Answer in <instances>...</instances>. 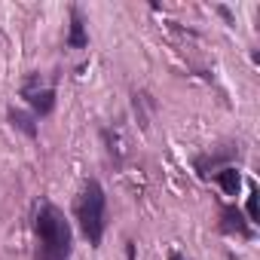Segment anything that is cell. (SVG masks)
Returning a JSON list of instances; mask_svg holds the SVG:
<instances>
[{
    "label": "cell",
    "mask_w": 260,
    "mask_h": 260,
    "mask_svg": "<svg viewBox=\"0 0 260 260\" xmlns=\"http://www.w3.org/2000/svg\"><path fill=\"white\" fill-rule=\"evenodd\" d=\"M37 260H68L71 257V245H74V233L68 217L61 214V208L55 205H40L37 211Z\"/></svg>",
    "instance_id": "obj_1"
},
{
    "label": "cell",
    "mask_w": 260,
    "mask_h": 260,
    "mask_svg": "<svg viewBox=\"0 0 260 260\" xmlns=\"http://www.w3.org/2000/svg\"><path fill=\"white\" fill-rule=\"evenodd\" d=\"M104 205H107V196H104V187L98 181H89L77 199V220L83 226V236L89 239V245H98L101 236H104Z\"/></svg>",
    "instance_id": "obj_2"
},
{
    "label": "cell",
    "mask_w": 260,
    "mask_h": 260,
    "mask_svg": "<svg viewBox=\"0 0 260 260\" xmlns=\"http://www.w3.org/2000/svg\"><path fill=\"white\" fill-rule=\"evenodd\" d=\"M22 95L28 98V104H31L34 113H40V116H46V113L55 107V89H49V86H46V89H37V86H34V77L25 83Z\"/></svg>",
    "instance_id": "obj_3"
},
{
    "label": "cell",
    "mask_w": 260,
    "mask_h": 260,
    "mask_svg": "<svg viewBox=\"0 0 260 260\" xmlns=\"http://www.w3.org/2000/svg\"><path fill=\"white\" fill-rule=\"evenodd\" d=\"M223 233H239V236H251V226L242 220V211L226 205L223 208Z\"/></svg>",
    "instance_id": "obj_4"
},
{
    "label": "cell",
    "mask_w": 260,
    "mask_h": 260,
    "mask_svg": "<svg viewBox=\"0 0 260 260\" xmlns=\"http://www.w3.org/2000/svg\"><path fill=\"white\" fill-rule=\"evenodd\" d=\"M217 184H220V190H223L226 196H236L239 187H242V175L236 172V166H223V169L217 172Z\"/></svg>",
    "instance_id": "obj_5"
},
{
    "label": "cell",
    "mask_w": 260,
    "mask_h": 260,
    "mask_svg": "<svg viewBox=\"0 0 260 260\" xmlns=\"http://www.w3.org/2000/svg\"><path fill=\"white\" fill-rule=\"evenodd\" d=\"M86 43H89V37H86V25H83L80 13L74 10V13H71V37H68V46H71V49H83Z\"/></svg>",
    "instance_id": "obj_6"
},
{
    "label": "cell",
    "mask_w": 260,
    "mask_h": 260,
    "mask_svg": "<svg viewBox=\"0 0 260 260\" xmlns=\"http://www.w3.org/2000/svg\"><path fill=\"white\" fill-rule=\"evenodd\" d=\"M10 119H13V125L19 128V132H25L28 138H37V122H34V116L31 113H25V110H10Z\"/></svg>",
    "instance_id": "obj_7"
},
{
    "label": "cell",
    "mask_w": 260,
    "mask_h": 260,
    "mask_svg": "<svg viewBox=\"0 0 260 260\" xmlns=\"http://www.w3.org/2000/svg\"><path fill=\"white\" fill-rule=\"evenodd\" d=\"M248 217H251V223L260 220V205H257V190H254V187H251V193H248Z\"/></svg>",
    "instance_id": "obj_8"
},
{
    "label": "cell",
    "mask_w": 260,
    "mask_h": 260,
    "mask_svg": "<svg viewBox=\"0 0 260 260\" xmlns=\"http://www.w3.org/2000/svg\"><path fill=\"white\" fill-rule=\"evenodd\" d=\"M169 260H184V257H181L178 251H172V254H169Z\"/></svg>",
    "instance_id": "obj_9"
}]
</instances>
